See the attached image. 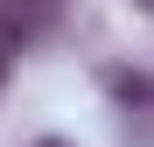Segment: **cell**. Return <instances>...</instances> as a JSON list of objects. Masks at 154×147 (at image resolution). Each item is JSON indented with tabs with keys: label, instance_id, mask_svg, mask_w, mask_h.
<instances>
[{
	"label": "cell",
	"instance_id": "cell-1",
	"mask_svg": "<svg viewBox=\"0 0 154 147\" xmlns=\"http://www.w3.org/2000/svg\"><path fill=\"white\" fill-rule=\"evenodd\" d=\"M56 14H63V0H0V42L7 49H28L35 35L56 28Z\"/></svg>",
	"mask_w": 154,
	"mask_h": 147
},
{
	"label": "cell",
	"instance_id": "cell-2",
	"mask_svg": "<svg viewBox=\"0 0 154 147\" xmlns=\"http://www.w3.org/2000/svg\"><path fill=\"white\" fill-rule=\"evenodd\" d=\"M7 56H14V49H7V42H0V84H7Z\"/></svg>",
	"mask_w": 154,
	"mask_h": 147
},
{
	"label": "cell",
	"instance_id": "cell-3",
	"mask_svg": "<svg viewBox=\"0 0 154 147\" xmlns=\"http://www.w3.org/2000/svg\"><path fill=\"white\" fill-rule=\"evenodd\" d=\"M35 147H70V140H35Z\"/></svg>",
	"mask_w": 154,
	"mask_h": 147
}]
</instances>
